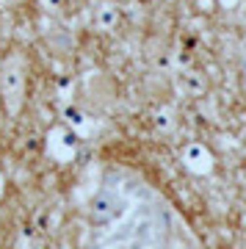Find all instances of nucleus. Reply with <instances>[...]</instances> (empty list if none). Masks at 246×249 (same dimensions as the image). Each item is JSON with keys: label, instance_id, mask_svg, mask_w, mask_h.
I'll list each match as a JSON object with an SVG mask.
<instances>
[{"label": "nucleus", "instance_id": "f257e3e1", "mask_svg": "<svg viewBox=\"0 0 246 249\" xmlns=\"http://www.w3.org/2000/svg\"><path fill=\"white\" fill-rule=\"evenodd\" d=\"M124 199L116 194H100L94 199V211H91V216H94L97 222H111V219H119V216L124 213Z\"/></svg>", "mask_w": 246, "mask_h": 249}, {"label": "nucleus", "instance_id": "f03ea898", "mask_svg": "<svg viewBox=\"0 0 246 249\" xmlns=\"http://www.w3.org/2000/svg\"><path fill=\"white\" fill-rule=\"evenodd\" d=\"M3 94H6V100H9L11 111H17L19 94H22V75H19V67L14 61L3 67Z\"/></svg>", "mask_w": 246, "mask_h": 249}, {"label": "nucleus", "instance_id": "7ed1b4c3", "mask_svg": "<svg viewBox=\"0 0 246 249\" xmlns=\"http://www.w3.org/2000/svg\"><path fill=\"white\" fill-rule=\"evenodd\" d=\"M183 160H185V166H188L191 172H208L211 163H213L211 152L205 150L202 144H188V147L183 150Z\"/></svg>", "mask_w": 246, "mask_h": 249}, {"label": "nucleus", "instance_id": "20e7f679", "mask_svg": "<svg viewBox=\"0 0 246 249\" xmlns=\"http://www.w3.org/2000/svg\"><path fill=\"white\" fill-rule=\"evenodd\" d=\"M50 152L61 160L72 158V152H75V136L70 130H64V127H55L53 133H50Z\"/></svg>", "mask_w": 246, "mask_h": 249}, {"label": "nucleus", "instance_id": "39448f33", "mask_svg": "<svg viewBox=\"0 0 246 249\" xmlns=\"http://www.w3.org/2000/svg\"><path fill=\"white\" fill-rule=\"evenodd\" d=\"M116 19H119V11L114 6H103V9L97 11V25L103 28V31H111L116 25Z\"/></svg>", "mask_w": 246, "mask_h": 249}, {"label": "nucleus", "instance_id": "423d86ee", "mask_svg": "<svg viewBox=\"0 0 246 249\" xmlns=\"http://www.w3.org/2000/svg\"><path fill=\"white\" fill-rule=\"evenodd\" d=\"M64 116H67V122H70L75 130H80V133H83V130H88V119L80 114V111H75V108H67V111H64Z\"/></svg>", "mask_w": 246, "mask_h": 249}, {"label": "nucleus", "instance_id": "0eeeda50", "mask_svg": "<svg viewBox=\"0 0 246 249\" xmlns=\"http://www.w3.org/2000/svg\"><path fill=\"white\" fill-rule=\"evenodd\" d=\"M180 80H185V86H188L191 91H199V89H202V80L196 78L193 72H183V78H180Z\"/></svg>", "mask_w": 246, "mask_h": 249}, {"label": "nucleus", "instance_id": "6e6552de", "mask_svg": "<svg viewBox=\"0 0 246 249\" xmlns=\"http://www.w3.org/2000/svg\"><path fill=\"white\" fill-rule=\"evenodd\" d=\"M44 3H47V6H53V9L58 6V0H44Z\"/></svg>", "mask_w": 246, "mask_h": 249}]
</instances>
